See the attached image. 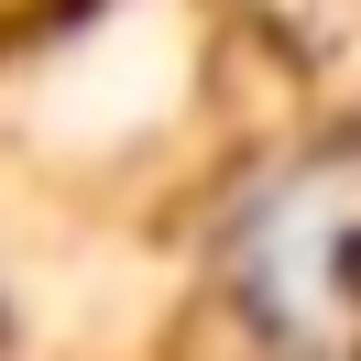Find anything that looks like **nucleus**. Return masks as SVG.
Segmentation results:
<instances>
[{"instance_id": "nucleus-1", "label": "nucleus", "mask_w": 361, "mask_h": 361, "mask_svg": "<svg viewBox=\"0 0 361 361\" xmlns=\"http://www.w3.org/2000/svg\"><path fill=\"white\" fill-rule=\"evenodd\" d=\"M241 295L295 350H329L361 329V154L307 164L285 197H263L252 252H241Z\"/></svg>"}]
</instances>
